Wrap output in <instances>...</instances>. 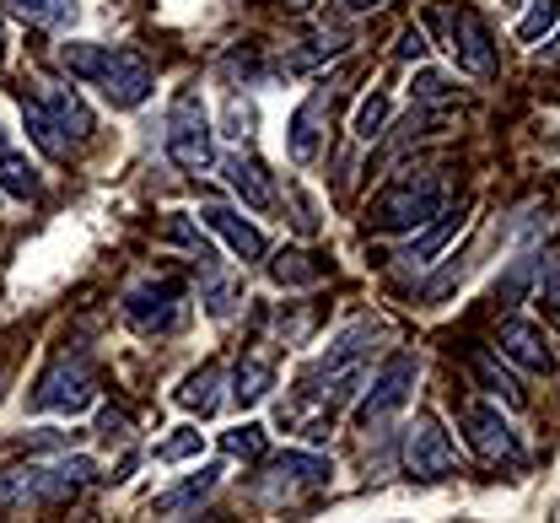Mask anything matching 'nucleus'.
I'll use <instances>...</instances> for the list:
<instances>
[{
	"instance_id": "f257e3e1",
	"label": "nucleus",
	"mask_w": 560,
	"mask_h": 523,
	"mask_svg": "<svg viewBox=\"0 0 560 523\" xmlns=\"http://www.w3.org/2000/svg\"><path fill=\"white\" fill-rule=\"evenodd\" d=\"M442 206H447V178L436 167H405L366 206V226L372 232H420L431 217H442Z\"/></svg>"
},
{
	"instance_id": "f03ea898",
	"label": "nucleus",
	"mask_w": 560,
	"mask_h": 523,
	"mask_svg": "<svg viewBox=\"0 0 560 523\" xmlns=\"http://www.w3.org/2000/svg\"><path fill=\"white\" fill-rule=\"evenodd\" d=\"M388 329H383V318H355L346 324L335 340H329V351L318 357V394H324V405L335 410V405H350L355 394H361V383L372 373V351H377V340H383Z\"/></svg>"
},
{
	"instance_id": "7ed1b4c3",
	"label": "nucleus",
	"mask_w": 560,
	"mask_h": 523,
	"mask_svg": "<svg viewBox=\"0 0 560 523\" xmlns=\"http://www.w3.org/2000/svg\"><path fill=\"white\" fill-rule=\"evenodd\" d=\"M92 475V458H55V464H5L0 469V508H44V502H70L81 480Z\"/></svg>"
},
{
	"instance_id": "20e7f679",
	"label": "nucleus",
	"mask_w": 560,
	"mask_h": 523,
	"mask_svg": "<svg viewBox=\"0 0 560 523\" xmlns=\"http://www.w3.org/2000/svg\"><path fill=\"white\" fill-rule=\"evenodd\" d=\"M162 147H167V162L184 167V173H210V167H215V130H210V119L195 92H184V97L167 108V136H162Z\"/></svg>"
},
{
	"instance_id": "39448f33",
	"label": "nucleus",
	"mask_w": 560,
	"mask_h": 523,
	"mask_svg": "<svg viewBox=\"0 0 560 523\" xmlns=\"http://www.w3.org/2000/svg\"><path fill=\"white\" fill-rule=\"evenodd\" d=\"M92 399H97V373H92V362L86 357H55L44 377L33 383V410H60V416H81V410H92Z\"/></svg>"
},
{
	"instance_id": "423d86ee",
	"label": "nucleus",
	"mask_w": 560,
	"mask_h": 523,
	"mask_svg": "<svg viewBox=\"0 0 560 523\" xmlns=\"http://www.w3.org/2000/svg\"><path fill=\"white\" fill-rule=\"evenodd\" d=\"M416 377H420V362L410 351H399V357H388L383 362V373L372 377V388L355 399V427H383L388 416H399L405 405H410V394H416Z\"/></svg>"
},
{
	"instance_id": "0eeeda50",
	"label": "nucleus",
	"mask_w": 560,
	"mask_h": 523,
	"mask_svg": "<svg viewBox=\"0 0 560 523\" xmlns=\"http://www.w3.org/2000/svg\"><path fill=\"white\" fill-rule=\"evenodd\" d=\"M125 324L136 335H173L184 324V287L178 281H140L125 292Z\"/></svg>"
},
{
	"instance_id": "6e6552de",
	"label": "nucleus",
	"mask_w": 560,
	"mask_h": 523,
	"mask_svg": "<svg viewBox=\"0 0 560 523\" xmlns=\"http://www.w3.org/2000/svg\"><path fill=\"white\" fill-rule=\"evenodd\" d=\"M453 464H458L453 438L442 432V421H436L431 410H420L416 427L405 432V475H410V480H447Z\"/></svg>"
},
{
	"instance_id": "1a4fd4ad",
	"label": "nucleus",
	"mask_w": 560,
	"mask_h": 523,
	"mask_svg": "<svg viewBox=\"0 0 560 523\" xmlns=\"http://www.w3.org/2000/svg\"><path fill=\"white\" fill-rule=\"evenodd\" d=\"M458 421L469 427V443H475V453H480V458H490V464H523V443H517L512 421H506L495 405L469 399V405L458 410Z\"/></svg>"
},
{
	"instance_id": "9d476101",
	"label": "nucleus",
	"mask_w": 560,
	"mask_h": 523,
	"mask_svg": "<svg viewBox=\"0 0 560 523\" xmlns=\"http://www.w3.org/2000/svg\"><path fill=\"white\" fill-rule=\"evenodd\" d=\"M447 27H453V60H458V71L490 81V75H495V38H490L486 16L464 5V11L447 16Z\"/></svg>"
},
{
	"instance_id": "9b49d317",
	"label": "nucleus",
	"mask_w": 560,
	"mask_h": 523,
	"mask_svg": "<svg viewBox=\"0 0 560 523\" xmlns=\"http://www.w3.org/2000/svg\"><path fill=\"white\" fill-rule=\"evenodd\" d=\"M97 86H103V97H108L114 108H140V103L151 97L156 75L145 66V55H136V49H114V55H108V71L97 75Z\"/></svg>"
},
{
	"instance_id": "f8f14e48",
	"label": "nucleus",
	"mask_w": 560,
	"mask_h": 523,
	"mask_svg": "<svg viewBox=\"0 0 560 523\" xmlns=\"http://www.w3.org/2000/svg\"><path fill=\"white\" fill-rule=\"evenodd\" d=\"M495 351L506 357V362H517L523 373H556V351H550V335L539 329V324H528V318H506L501 329H495Z\"/></svg>"
},
{
	"instance_id": "ddd939ff",
	"label": "nucleus",
	"mask_w": 560,
	"mask_h": 523,
	"mask_svg": "<svg viewBox=\"0 0 560 523\" xmlns=\"http://www.w3.org/2000/svg\"><path fill=\"white\" fill-rule=\"evenodd\" d=\"M200 222H206L210 232H215V237H221V243H226V248L243 259V265H254V259H265V254H270L265 232H259L254 222H243L237 211H226V206H206V211H200Z\"/></svg>"
},
{
	"instance_id": "4468645a",
	"label": "nucleus",
	"mask_w": 560,
	"mask_h": 523,
	"mask_svg": "<svg viewBox=\"0 0 560 523\" xmlns=\"http://www.w3.org/2000/svg\"><path fill=\"white\" fill-rule=\"evenodd\" d=\"M226 184H232V189H237V200H243V206H254V211H276L280 206L276 173H270L259 156H232V162H226Z\"/></svg>"
},
{
	"instance_id": "2eb2a0df",
	"label": "nucleus",
	"mask_w": 560,
	"mask_h": 523,
	"mask_svg": "<svg viewBox=\"0 0 560 523\" xmlns=\"http://www.w3.org/2000/svg\"><path fill=\"white\" fill-rule=\"evenodd\" d=\"M324 114H329V92L318 86V92H313V97H307V103L291 114V125H285L291 162H302V167H307V162H318V141H324V130H318V125H324Z\"/></svg>"
},
{
	"instance_id": "dca6fc26",
	"label": "nucleus",
	"mask_w": 560,
	"mask_h": 523,
	"mask_svg": "<svg viewBox=\"0 0 560 523\" xmlns=\"http://www.w3.org/2000/svg\"><path fill=\"white\" fill-rule=\"evenodd\" d=\"M38 103L55 114V125L66 130L70 141H86L92 136V108L81 103L75 86H60V81H38Z\"/></svg>"
},
{
	"instance_id": "f3484780",
	"label": "nucleus",
	"mask_w": 560,
	"mask_h": 523,
	"mask_svg": "<svg viewBox=\"0 0 560 523\" xmlns=\"http://www.w3.org/2000/svg\"><path fill=\"white\" fill-rule=\"evenodd\" d=\"M464 222H469V206L431 217V222L420 226V232H410V248H405V259H410V265H431V259H442V248H447V243L464 232Z\"/></svg>"
},
{
	"instance_id": "a211bd4d",
	"label": "nucleus",
	"mask_w": 560,
	"mask_h": 523,
	"mask_svg": "<svg viewBox=\"0 0 560 523\" xmlns=\"http://www.w3.org/2000/svg\"><path fill=\"white\" fill-rule=\"evenodd\" d=\"M215 388H221V368H215V362H206L200 373H189L184 383H178V405H184L189 416L210 421V416L221 410V394H215Z\"/></svg>"
},
{
	"instance_id": "6ab92c4d",
	"label": "nucleus",
	"mask_w": 560,
	"mask_h": 523,
	"mask_svg": "<svg viewBox=\"0 0 560 523\" xmlns=\"http://www.w3.org/2000/svg\"><path fill=\"white\" fill-rule=\"evenodd\" d=\"M22 125H27V136H33V147L44 151V156H55V162H66L70 156V136L55 125V114L33 97V103H22Z\"/></svg>"
},
{
	"instance_id": "aec40b11",
	"label": "nucleus",
	"mask_w": 560,
	"mask_h": 523,
	"mask_svg": "<svg viewBox=\"0 0 560 523\" xmlns=\"http://www.w3.org/2000/svg\"><path fill=\"white\" fill-rule=\"evenodd\" d=\"M0 195H11V200H38L44 195V178L22 151H0Z\"/></svg>"
},
{
	"instance_id": "412c9836",
	"label": "nucleus",
	"mask_w": 560,
	"mask_h": 523,
	"mask_svg": "<svg viewBox=\"0 0 560 523\" xmlns=\"http://www.w3.org/2000/svg\"><path fill=\"white\" fill-rule=\"evenodd\" d=\"M5 11L22 16V22H33V27H55V33H66L81 5H75V0H5Z\"/></svg>"
},
{
	"instance_id": "4be33fe9",
	"label": "nucleus",
	"mask_w": 560,
	"mask_h": 523,
	"mask_svg": "<svg viewBox=\"0 0 560 523\" xmlns=\"http://www.w3.org/2000/svg\"><path fill=\"white\" fill-rule=\"evenodd\" d=\"M108 44H86V38H70V44H60V66H66L75 81H92L97 86V75L108 71Z\"/></svg>"
},
{
	"instance_id": "5701e85b",
	"label": "nucleus",
	"mask_w": 560,
	"mask_h": 523,
	"mask_svg": "<svg viewBox=\"0 0 560 523\" xmlns=\"http://www.w3.org/2000/svg\"><path fill=\"white\" fill-rule=\"evenodd\" d=\"M475 377L486 383V388H490V394H495V399H506L512 410H523V405H528V394H523V383H517V377L506 373V368H501V362H495L490 351H480V357H475Z\"/></svg>"
},
{
	"instance_id": "b1692460",
	"label": "nucleus",
	"mask_w": 560,
	"mask_h": 523,
	"mask_svg": "<svg viewBox=\"0 0 560 523\" xmlns=\"http://www.w3.org/2000/svg\"><path fill=\"white\" fill-rule=\"evenodd\" d=\"M534 270H539V254H517V259L506 265V276L495 281V302H501V307H517V302L534 292Z\"/></svg>"
},
{
	"instance_id": "393cba45",
	"label": "nucleus",
	"mask_w": 560,
	"mask_h": 523,
	"mask_svg": "<svg viewBox=\"0 0 560 523\" xmlns=\"http://www.w3.org/2000/svg\"><path fill=\"white\" fill-rule=\"evenodd\" d=\"M270 469L291 486H324L329 480V458H318V453H280Z\"/></svg>"
},
{
	"instance_id": "a878e982",
	"label": "nucleus",
	"mask_w": 560,
	"mask_h": 523,
	"mask_svg": "<svg viewBox=\"0 0 560 523\" xmlns=\"http://www.w3.org/2000/svg\"><path fill=\"white\" fill-rule=\"evenodd\" d=\"M215 475H221V469H200V475H189L184 486H173V491H162V497H156V513H184V508H195V502H206L210 491H215Z\"/></svg>"
},
{
	"instance_id": "bb28decb",
	"label": "nucleus",
	"mask_w": 560,
	"mask_h": 523,
	"mask_svg": "<svg viewBox=\"0 0 560 523\" xmlns=\"http://www.w3.org/2000/svg\"><path fill=\"white\" fill-rule=\"evenodd\" d=\"M270 388H276V373H270L265 362H254V357L237 362V373H232V399H237V405H259Z\"/></svg>"
},
{
	"instance_id": "cd10ccee",
	"label": "nucleus",
	"mask_w": 560,
	"mask_h": 523,
	"mask_svg": "<svg viewBox=\"0 0 560 523\" xmlns=\"http://www.w3.org/2000/svg\"><path fill=\"white\" fill-rule=\"evenodd\" d=\"M237 302H243V281L206 270V313L210 318H232V313H237Z\"/></svg>"
},
{
	"instance_id": "c85d7f7f",
	"label": "nucleus",
	"mask_w": 560,
	"mask_h": 523,
	"mask_svg": "<svg viewBox=\"0 0 560 523\" xmlns=\"http://www.w3.org/2000/svg\"><path fill=\"white\" fill-rule=\"evenodd\" d=\"M556 22H560V0H534L528 16L517 22V44H539V38H550Z\"/></svg>"
},
{
	"instance_id": "c756f323",
	"label": "nucleus",
	"mask_w": 560,
	"mask_h": 523,
	"mask_svg": "<svg viewBox=\"0 0 560 523\" xmlns=\"http://www.w3.org/2000/svg\"><path fill=\"white\" fill-rule=\"evenodd\" d=\"M388 119H394V103H388V97H366V103L355 108V125H350V130H355V141H377V136L388 130Z\"/></svg>"
},
{
	"instance_id": "7c9ffc66",
	"label": "nucleus",
	"mask_w": 560,
	"mask_h": 523,
	"mask_svg": "<svg viewBox=\"0 0 560 523\" xmlns=\"http://www.w3.org/2000/svg\"><path fill=\"white\" fill-rule=\"evenodd\" d=\"M270 276H276L280 287H313L324 270H318V265H307V254H296V248H291V254L270 259Z\"/></svg>"
},
{
	"instance_id": "2f4dec72",
	"label": "nucleus",
	"mask_w": 560,
	"mask_h": 523,
	"mask_svg": "<svg viewBox=\"0 0 560 523\" xmlns=\"http://www.w3.org/2000/svg\"><path fill=\"white\" fill-rule=\"evenodd\" d=\"M221 453H226V458H265V427L248 421V427L226 432V438H221Z\"/></svg>"
},
{
	"instance_id": "473e14b6",
	"label": "nucleus",
	"mask_w": 560,
	"mask_h": 523,
	"mask_svg": "<svg viewBox=\"0 0 560 523\" xmlns=\"http://www.w3.org/2000/svg\"><path fill=\"white\" fill-rule=\"evenodd\" d=\"M534 287H539V302H545L550 313H560V254H545V259H539Z\"/></svg>"
},
{
	"instance_id": "72a5a7b5",
	"label": "nucleus",
	"mask_w": 560,
	"mask_h": 523,
	"mask_svg": "<svg viewBox=\"0 0 560 523\" xmlns=\"http://www.w3.org/2000/svg\"><path fill=\"white\" fill-rule=\"evenodd\" d=\"M410 92H416V103H442V97H453L458 86H453L447 71H431V66H425V71H416V86H410Z\"/></svg>"
},
{
	"instance_id": "f704fd0d",
	"label": "nucleus",
	"mask_w": 560,
	"mask_h": 523,
	"mask_svg": "<svg viewBox=\"0 0 560 523\" xmlns=\"http://www.w3.org/2000/svg\"><path fill=\"white\" fill-rule=\"evenodd\" d=\"M167 237H173V243H184V248H195V259H206V265L215 259V254H210V243L195 232V222H189V217H173V222H167Z\"/></svg>"
},
{
	"instance_id": "c9c22d12",
	"label": "nucleus",
	"mask_w": 560,
	"mask_h": 523,
	"mask_svg": "<svg viewBox=\"0 0 560 523\" xmlns=\"http://www.w3.org/2000/svg\"><path fill=\"white\" fill-rule=\"evenodd\" d=\"M254 119H259V114H254V103H243V97H232V103H226V136H237V141H243V136H254Z\"/></svg>"
},
{
	"instance_id": "e433bc0d",
	"label": "nucleus",
	"mask_w": 560,
	"mask_h": 523,
	"mask_svg": "<svg viewBox=\"0 0 560 523\" xmlns=\"http://www.w3.org/2000/svg\"><path fill=\"white\" fill-rule=\"evenodd\" d=\"M200 453V432H178V438H167L162 449H156V458L162 464H178V458H195Z\"/></svg>"
},
{
	"instance_id": "4c0bfd02",
	"label": "nucleus",
	"mask_w": 560,
	"mask_h": 523,
	"mask_svg": "<svg viewBox=\"0 0 560 523\" xmlns=\"http://www.w3.org/2000/svg\"><path fill=\"white\" fill-rule=\"evenodd\" d=\"M399 60H425V33H420V27H405V33H399Z\"/></svg>"
},
{
	"instance_id": "58836bf2",
	"label": "nucleus",
	"mask_w": 560,
	"mask_h": 523,
	"mask_svg": "<svg viewBox=\"0 0 560 523\" xmlns=\"http://www.w3.org/2000/svg\"><path fill=\"white\" fill-rule=\"evenodd\" d=\"M103 432H108V438H125V432H130V416L108 410V416H103Z\"/></svg>"
},
{
	"instance_id": "ea45409f",
	"label": "nucleus",
	"mask_w": 560,
	"mask_h": 523,
	"mask_svg": "<svg viewBox=\"0 0 560 523\" xmlns=\"http://www.w3.org/2000/svg\"><path fill=\"white\" fill-rule=\"evenodd\" d=\"M383 0H346V11H355V16H366V11H377Z\"/></svg>"
},
{
	"instance_id": "a19ab883",
	"label": "nucleus",
	"mask_w": 560,
	"mask_h": 523,
	"mask_svg": "<svg viewBox=\"0 0 560 523\" xmlns=\"http://www.w3.org/2000/svg\"><path fill=\"white\" fill-rule=\"evenodd\" d=\"M545 60H550V66H560V38H556V49H545Z\"/></svg>"
},
{
	"instance_id": "79ce46f5",
	"label": "nucleus",
	"mask_w": 560,
	"mask_h": 523,
	"mask_svg": "<svg viewBox=\"0 0 560 523\" xmlns=\"http://www.w3.org/2000/svg\"><path fill=\"white\" fill-rule=\"evenodd\" d=\"M0 55H5V27H0Z\"/></svg>"
},
{
	"instance_id": "37998d69",
	"label": "nucleus",
	"mask_w": 560,
	"mask_h": 523,
	"mask_svg": "<svg viewBox=\"0 0 560 523\" xmlns=\"http://www.w3.org/2000/svg\"><path fill=\"white\" fill-rule=\"evenodd\" d=\"M0 147H5V130H0Z\"/></svg>"
},
{
	"instance_id": "c03bdc74",
	"label": "nucleus",
	"mask_w": 560,
	"mask_h": 523,
	"mask_svg": "<svg viewBox=\"0 0 560 523\" xmlns=\"http://www.w3.org/2000/svg\"><path fill=\"white\" fill-rule=\"evenodd\" d=\"M195 523H210V519H195Z\"/></svg>"
},
{
	"instance_id": "a18cd8bd",
	"label": "nucleus",
	"mask_w": 560,
	"mask_h": 523,
	"mask_svg": "<svg viewBox=\"0 0 560 523\" xmlns=\"http://www.w3.org/2000/svg\"><path fill=\"white\" fill-rule=\"evenodd\" d=\"M0 383H5V377H0Z\"/></svg>"
}]
</instances>
